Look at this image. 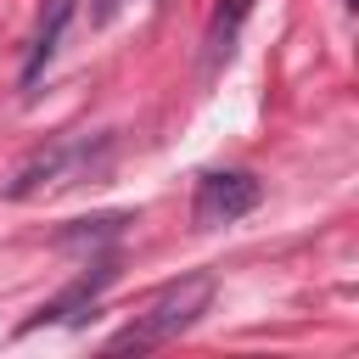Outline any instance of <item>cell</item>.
I'll return each instance as SVG.
<instances>
[{
	"instance_id": "obj_1",
	"label": "cell",
	"mask_w": 359,
	"mask_h": 359,
	"mask_svg": "<svg viewBox=\"0 0 359 359\" xmlns=\"http://www.w3.org/2000/svg\"><path fill=\"white\" fill-rule=\"evenodd\" d=\"M208 303H213V275H185V280H174L135 325H123L107 348L112 353H140V348H157V342H168V337H180V331H191L202 314H208Z\"/></svg>"
},
{
	"instance_id": "obj_2",
	"label": "cell",
	"mask_w": 359,
	"mask_h": 359,
	"mask_svg": "<svg viewBox=\"0 0 359 359\" xmlns=\"http://www.w3.org/2000/svg\"><path fill=\"white\" fill-rule=\"evenodd\" d=\"M258 208V180L230 168V174H202L196 180V202H191V219L202 230H219V224H236L241 213Z\"/></svg>"
},
{
	"instance_id": "obj_3",
	"label": "cell",
	"mask_w": 359,
	"mask_h": 359,
	"mask_svg": "<svg viewBox=\"0 0 359 359\" xmlns=\"http://www.w3.org/2000/svg\"><path fill=\"white\" fill-rule=\"evenodd\" d=\"M112 280V264H95V275H79L62 297H50V303H39L34 309V320H22V331H39V325H56V320H73L79 309H90L95 303V292Z\"/></svg>"
},
{
	"instance_id": "obj_4",
	"label": "cell",
	"mask_w": 359,
	"mask_h": 359,
	"mask_svg": "<svg viewBox=\"0 0 359 359\" xmlns=\"http://www.w3.org/2000/svg\"><path fill=\"white\" fill-rule=\"evenodd\" d=\"M67 17H73V0H45L39 28H34V50H28V67H22V79H28V84H34V79H39V67L50 62V50H56V39H62Z\"/></svg>"
},
{
	"instance_id": "obj_5",
	"label": "cell",
	"mask_w": 359,
	"mask_h": 359,
	"mask_svg": "<svg viewBox=\"0 0 359 359\" xmlns=\"http://www.w3.org/2000/svg\"><path fill=\"white\" fill-rule=\"evenodd\" d=\"M79 157V146H50V151H39L34 163H22V174L11 180V196H34L39 185H56L62 174H67V163Z\"/></svg>"
},
{
	"instance_id": "obj_6",
	"label": "cell",
	"mask_w": 359,
	"mask_h": 359,
	"mask_svg": "<svg viewBox=\"0 0 359 359\" xmlns=\"http://www.w3.org/2000/svg\"><path fill=\"white\" fill-rule=\"evenodd\" d=\"M247 11H252V0H219V11H213V22H208V45H213V56L230 50V39H236V28L247 22Z\"/></svg>"
}]
</instances>
